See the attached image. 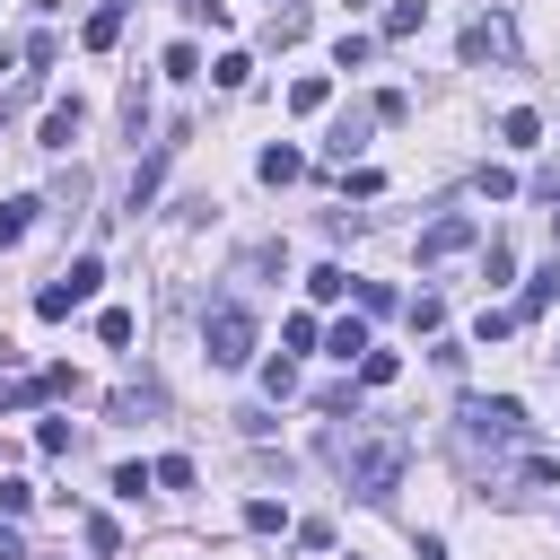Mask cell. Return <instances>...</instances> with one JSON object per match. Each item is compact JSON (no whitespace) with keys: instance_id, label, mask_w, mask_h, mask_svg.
Listing matches in <instances>:
<instances>
[{"instance_id":"cell-5","label":"cell","mask_w":560,"mask_h":560,"mask_svg":"<svg viewBox=\"0 0 560 560\" xmlns=\"http://www.w3.org/2000/svg\"><path fill=\"white\" fill-rule=\"evenodd\" d=\"M464 61H516V26L490 9V18H472L464 26Z\"/></svg>"},{"instance_id":"cell-25","label":"cell","mask_w":560,"mask_h":560,"mask_svg":"<svg viewBox=\"0 0 560 560\" xmlns=\"http://www.w3.org/2000/svg\"><path fill=\"white\" fill-rule=\"evenodd\" d=\"M402 315H411V332H438V324H446V298H429V289H420Z\"/></svg>"},{"instance_id":"cell-7","label":"cell","mask_w":560,"mask_h":560,"mask_svg":"<svg viewBox=\"0 0 560 560\" xmlns=\"http://www.w3.org/2000/svg\"><path fill=\"white\" fill-rule=\"evenodd\" d=\"M52 289H61V298H70V306H88V298H96V289H105V262H96V254H79V262H70V271H61V280H52Z\"/></svg>"},{"instance_id":"cell-12","label":"cell","mask_w":560,"mask_h":560,"mask_svg":"<svg viewBox=\"0 0 560 560\" xmlns=\"http://www.w3.org/2000/svg\"><path fill=\"white\" fill-rule=\"evenodd\" d=\"M551 298H560V262H542V271L525 280V298H516V315H542Z\"/></svg>"},{"instance_id":"cell-24","label":"cell","mask_w":560,"mask_h":560,"mask_svg":"<svg viewBox=\"0 0 560 560\" xmlns=\"http://www.w3.org/2000/svg\"><path fill=\"white\" fill-rule=\"evenodd\" d=\"M122 131H131V140H140V131H149V88H140V79H131V88H122Z\"/></svg>"},{"instance_id":"cell-26","label":"cell","mask_w":560,"mask_h":560,"mask_svg":"<svg viewBox=\"0 0 560 560\" xmlns=\"http://www.w3.org/2000/svg\"><path fill=\"white\" fill-rule=\"evenodd\" d=\"M359 385H394V350L368 341V350H359Z\"/></svg>"},{"instance_id":"cell-16","label":"cell","mask_w":560,"mask_h":560,"mask_svg":"<svg viewBox=\"0 0 560 560\" xmlns=\"http://www.w3.org/2000/svg\"><path fill=\"white\" fill-rule=\"evenodd\" d=\"M341 289H350V271H341V262H315V271H306V298H315V306H332Z\"/></svg>"},{"instance_id":"cell-3","label":"cell","mask_w":560,"mask_h":560,"mask_svg":"<svg viewBox=\"0 0 560 560\" xmlns=\"http://www.w3.org/2000/svg\"><path fill=\"white\" fill-rule=\"evenodd\" d=\"M201 341H210V368H245V359H254V315H245L236 298H219V306L201 315Z\"/></svg>"},{"instance_id":"cell-36","label":"cell","mask_w":560,"mask_h":560,"mask_svg":"<svg viewBox=\"0 0 560 560\" xmlns=\"http://www.w3.org/2000/svg\"><path fill=\"white\" fill-rule=\"evenodd\" d=\"M420 560H446V542H438V534H420Z\"/></svg>"},{"instance_id":"cell-19","label":"cell","mask_w":560,"mask_h":560,"mask_svg":"<svg viewBox=\"0 0 560 560\" xmlns=\"http://www.w3.org/2000/svg\"><path fill=\"white\" fill-rule=\"evenodd\" d=\"M35 228V192H18V201H0V245H18Z\"/></svg>"},{"instance_id":"cell-33","label":"cell","mask_w":560,"mask_h":560,"mask_svg":"<svg viewBox=\"0 0 560 560\" xmlns=\"http://www.w3.org/2000/svg\"><path fill=\"white\" fill-rule=\"evenodd\" d=\"M26 508H35V490H26V481H0V516H9V525H18V516H26Z\"/></svg>"},{"instance_id":"cell-2","label":"cell","mask_w":560,"mask_h":560,"mask_svg":"<svg viewBox=\"0 0 560 560\" xmlns=\"http://www.w3.org/2000/svg\"><path fill=\"white\" fill-rule=\"evenodd\" d=\"M525 446H534V420H525L516 394H464V402H455V455H464L472 472H499V464L525 455Z\"/></svg>"},{"instance_id":"cell-21","label":"cell","mask_w":560,"mask_h":560,"mask_svg":"<svg viewBox=\"0 0 560 560\" xmlns=\"http://www.w3.org/2000/svg\"><path fill=\"white\" fill-rule=\"evenodd\" d=\"M105 411H114V420H140V411H158V385H122Z\"/></svg>"},{"instance_id":"cell-4","label":"cell","mask_w":560,"mask_h":560,"mask_svg":"<svg viewBox=\"0 0 560 560\" xmlns=\"http://www.w3.org/2000/svg\"><path fill=\"white\" fill-rule=\"evenodd\" d=\"M472 245H481V219H464V210L420 228V262H446V254H472Z\"/></svg>"},{"instance_id":"cell-22","label":"cell","mask_w":560,"mask_h":560,"mask_svg":"<svg viewBox=\"0 0 560 560\" xmlns=\"http://www.w3.org/2000/svg\"><path fill=\"white\" fill-rule=\"evenodd\" d=\"M149 481H158V490H192V455H158Z\"/></svg>"},{"instance_id":"cell-30","label":"cell","mask_w":560,"mask_h":560,"mask_svg":"<svg viewBox=\"0 0 560 560\" xmlns=\"http://www.w3.org/2000/svg\"><path fill=\"white\" fill-rule=\"evenodd\" d=\"M210 79H219V88H245V79H254V61H245V52H219V70H210Z\"/></svg>"},{"instance_id":"cell-29","label":"cell","mask_w":560,"mask_h":560,"mask_svg":"<svg viewBox=\"0 0 560 560\" xmlns=\"http://www.w3.org/2000/svg\"><path fill=\"white\" fill-rule=\"evenodd\" d=\"M140 490H158L149 464H114V499H140Z\"/></svg>"},{"instance_id":"cell-9","label":"cell","mask_w":560,"mask_h":560,"mask_svg":"<svg viewBox=\"0 0 560 560\" xmlns=\"http://www.w3.org/2000/svg\"><path fill=\"white\" fill-rule=\"evenodd\" d=\"M368 122H376V114H368V105H350V114H341V122L324 131V158H350V149L368 140Z\"/></svg>"},{"instance_id":"cell-15","label":"cell","mask_w":560,"mask_h":560,"mask_svg":"<svg viewBox=\"0 0 560 560\" xmlns=\"http://www.w3.org/2000/svg\"><path fill=\"white\" fill-rule=\"evenodd\" d=\"M499 140H508V149H534V140H542V122H534V105H516V114H499Z\"/></svg>"},{"instance_id":"cell-32","label":"cell","mask_w":560,"mask_h":560,"mask_svg":"<svg viewBox=\"0 0 560 560\" xmlns=\"http://www.w3.org/2000/svg\"><path fill=\"white\" fill-rule=\"evenodd\" d=\"M79 534H88V551H122V534H114V516H88Z\"/></svg>"},{"instance_id":"cell-6","label":"cell","mask_w":560,"mask_h":560,"mask_svg":"<svg viewBox=\"0 0 560 560\" xmlns=\"http://www.w3.org/2000/svg\"><path fill=\"white\" fill-rule=\"evenodd\" d=\"M79 122H88V105H79V96L44 105V149H70V140H79Z\"/></svg>"},{"instance_id":"cell-8","label":"cell","mask_w":560,"mask_h":560,"mask_svg":"<svg viewBox=\"0 0 560 560\" xmlns=\"http://www.w3.org/2000/svg\"><path fill=\"white\" fill-rule=\"evenodd\" d=\"M298 35H306V0H280V9H271V26H262V44H271V52H289Z\"/></svg>"},{"instance_id":"cell-34","label":"cell","mask_w":560,"mask_h":560,"mask_svg":"<svg viewBox=\"0 0 560 560\" xmlns=\"http://www.w3.org/2000/svg\"><path fill=\"white\" fill-rule=\"evenodd\" d=\"M26 402H44V385H0V420H9V411H26Z\"/></svg>"},{"instance_id":"cell-17","label":"cell","mask_w":560,"mask_h":560,"mask_svg":"<svg viewBox=\"0 0 560 560\" xmlns=\"http://www.w3.org/2000/svg\"><path fill=\"white\" fill-rule=\"evenodd\" d=\"M324 350H332V359H359V350H368V324H359V315H341V324L324 332Z\"/></svg>"},{"instance_id":"cell-13","label":"cell","mask_w":560,"mask_h":560,"mask_svg":"<svg viewBox=\"0 0 560 560\" xmlns=\"http://www.w3.org/2000/svg\"><path fill=\"white\" fill-rule=\"evenodd\" d=\"M122 35V0H105V9H88V52H105Z\"/></svg>"},{"instance_id":"cell-10","label":"cell","mask_w":560,"mask_h":560,"mask_svg":"<svg viewBox=\"0 0 560 560\" xmlns=\"http://www.w3.org/2000/svg\"><path fill=\"white\" fill-rule=\"evenodd\" d=\"M254 175H262V184H298V175H306V158H298V149H262V158H254Z\"/></svg>"},{"instance_id":"cell-1","label":"cell","mask_w":560,"mask_h":560,"mask_svg":"<svg viewBox=\"0 0 560 560\" xmlns=\"http://www.w3.org/2000/svg\"><path fill=\"white\" fill-rule=\"evenodd\" d=\"M324 464L341 472V490L350 499H394L402 490V464H411V438L402 429H385V420H332L324 429Z\"/></svg>"},{"instance_id":"cell-27","label":"cell","mask_w":560,"mask_h":560,"mask_svg":"<svg viewBox=\"0 0 560 560\" xmlns=\"http://www.w3.org/2000/svg\"><path fill=\"white\" fill-rule=\"evenodd\" d=\"M245 525H254V534H280L289 508H280V499H245Z\"/></svg>"},{"instance_id":"cell-38","label":"cell","mask_w":560,"mask_h":560,"mask_svg":"<svg viewBox=\"0 0 560 560\" xmlns=\"http://www.w3.org/2000/svg\"><path fill=\"white\" fill-rule=\"evenodd\" d=\"M350 9H359V0H350Z\"/></svg>"},{"instance_id":"cell-14","label":"cell","mask_w":560,"mask_h":560,"mask_svg":"<svg viewBox=\"0 0 560 560\" xmlns=\"http://www.w3.org/2000/svg\"><path fill=\"white\" fill-rule=\"evenodd\" d=\"M289 105H298V114H324V105H332V79H324V70H306V79L289 88Z\"/></svg>"},{"instance_id":"cell-23","label":"cell","mask_w":560,"mask_h":560,"mask_svg":"<svg viewBox=\"0 0 560 560\" xmlns=\"http://www.w3.org/2000/svg\"><path fill=\"white\" fill-rule=\"evenodd\" d=\"M368 52H376V35H359V26H341V44H332V61H341V70H359Z\"/></svg>"},{"instance_id":"cell-28","label":"cell","mask_w":560,"mask_h":560,"mask_svg":"<svg viewBox=\"0 0 560 560\" xmlns=\"http://www.w3.org/2000/svg\"><path fill=\"white\" fill-rule=\"evenodd\" d=\"M262 394H271V402H289V394H298V368H289V359H271V368H262Z\"/></svg>"},{"instance_id":"cell-20","label":"cell","mask_w":560,"mask_h":560,"mask_svg":"<svg viewBox=\"0 0 560 560\" xmlns=\"http://www.w3.org/2000/svg\"><path fill=\"white\" fill-rule=\"evenodd\" d=\"M508 332H516V315H508V306H481V315H472V341H481V350H490V341H508Z\"/></svg>"},{"instance_id":"cell-11","label":"cell","mask_w":560,"mask_h":560,"mask_svg":"<svg viewBox=\"0 0 560 560\" xmlns=\"http://www.w3.org/2000/svg\"><path fill=\"white\" fill-rule=\"evenodd\" d=\"M166 158H175V140H158V158L131 175V210H149V201H158V175H166Z\"/></svg>"},{"instance_id":"cell-35","label":"cell","mask_w":560,"mask_h":560,"mask_svg":"<svg viewBox=\"0 0 560 560\" xmlns=\"http://www.w3.org/2000/svg\"><path fill=\"white\" fill-rule=\"evenodd\" d=\"M0 560H26V542H18V525H0Z\"/></svg>"},{"instance_id":"cell-18","label":"cell","mask_w":560,"mask_h":560,"mask_svg":"<svg viewBox=\"0 0 560 560\" xmlns=\"http://www.w3.org/2000/svg\"><path fill=\"white\" fill-rule=\"evenodd\" d=\"M420 18H429V0H394V9H385V44H402V35H420Z\"/></svg>"},{"instance_id":"cell-37","label":"cell","mask_w":560,"mask_h":560,"mask_svg":"<svg viewBox=\"0 0 560 560\" xmlns=\"http://www.w3.org/2000/svg\"><path fill=\"white\" fill-rule=\"evenodd\" d=\"M551 368H560V350H551Z\"/></svg>"},{"instance_id":"cell-31","label":"cell","mask_w":560,"mask_h":560,"mask_svg":"<svg viewBox=\"0 0 560 560\" xmlns=\"http://www.w3.org/2000/svg\"><path fill=\"white\" fill-rule=\"evenodd\" d=\"M96 332H105V350H122V341H131V315H122V306H105V315H96Z\"/></svg>"}]
</instances>
